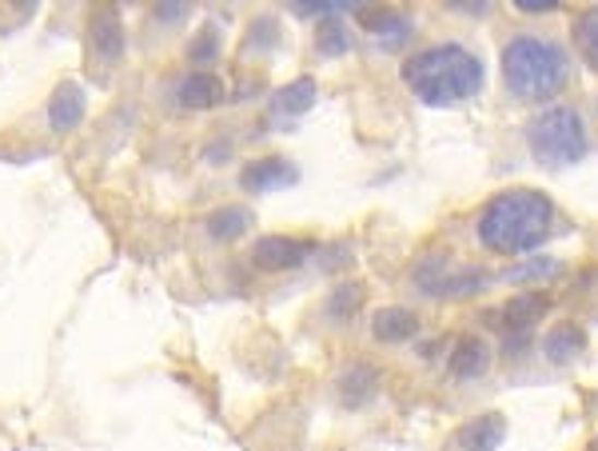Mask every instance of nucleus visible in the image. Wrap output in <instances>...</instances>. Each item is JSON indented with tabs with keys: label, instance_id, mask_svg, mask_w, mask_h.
<instances>
[{
	"label": "nucleus",
	"instance_id": "1",
	"mask_svg": "<svg viewBox=\"0 0 598 451\" xmlns=\"http://www.w3.org/2000/svg\"><path fill=\"white\" fill-rule=\"evenodd\" d=\"M403 81L423 105L447 108L483 93V60L463 45H435L403 64Z\"/></svg>",
	"mask_w": 598,
	"mask_h": 451
},
{
	"label": "nucleus",
	"instance_id": "2",
	"mask_svg": "<svg viewBox=\"0 0 598 451\" xmlns=\"http://www.w3.org/2000/svg\"><path fill=\"white\" fill-rule=\"evenodd\" d=\"M554 204L547 192L535 188H511L499 192L479 216V240L499 256H518L539 248L551 236Z\"/></svg>",
	"mask_w": 598,
	"mask_h": 451
},
{
	"label": "nucleus",
	"instance_id": "3",
	"mask_svg": "<svg viewBox=\"0 0 598 451\" xmlns=\"http://www.w3.org/2000/svg\"><path fill=\"white\" fill-rule=\"evenodd\" d=\"M571 60L542 36H518L503 48V81L518 100H551L563 93Z\"/></svg>",
	"mask_w": 598,
	"mask_h": 451
},
{
	"label": "nucleus",
	"instance_id": "4",
	"mask_svg": "<svg viewBox=\"0 0 598 451\" xmlns=\"http://www.w3.org/2000/svg\"><path fill=\"white\" fill-rule=\"evenodd\" d=\"M530 156L547 168H566L587 156V132L575 108H547L527 124Z\"/></svg>",
	"mask_w": 598,
	"mask_h": 451
},
{
	"label": "nucleus",
	"instance_id": "5",
	"mask_svg": "<svg viewBox=\"0 0 598 451\" xmlns=\"http://www.w3.org/2000/svg\"><path fill=\"white\" fill-rule=\"evenodd\" d=\"M311 244L288 240V236H260L252 248V260L267 272H284V268H299L308 260Z\"/></svg>",
	"mask_w": 598,
	"mask_h": 451
},
{
	"label": "nucleus",
	"instance_id": "6",
	"mask_svg": "<svg viewBox=\"0 0 598 451\" xmlns=\"http://www.w3.org/2000/svg\"><path fill=\"white\" fill-rule=\"evenodd\" d=\"M547 312H551V296L542 288H535V292H518V296H511V304L503 308V320L511 332L527 336L530 328L542 324V316Z\"/></svg>",
	"mask_w": 598,
	"mask_h": 451
},
{
	"label": "nucleus",
	"instance_id": "7",
	"mask_svg": "<svg viewBox=\"0 0 598 451\" xmlns=\"http://www.w3.org/2000/svg\"><path fill=\"white\" fill-rule=\"evenodd\" d=\"M459 448L463 451H499L506 440V419L499 412H487V416H475L467 419L459 428Z\"/></svg>",
	"mask_w": 598,
	"mask_h": 451
},
{
	"label": "nucleus",
	"instance_id": "8",
	"mask_svg": "<svg viewBox=\"0 0 598 451\" xmlns=\"http://www.w3.org/2000/svg\"><path fill=\"white\" fill-rule=\"evenodd\" d=\"M296 180H299L296 164L279 161V156H272V161L248 164V168H243V176H240V185L248 188V192H272V188L296 185Z\"/></svg>",
	"mask_w": 598,
	"mask_h": 451
},
{
	"label": "nucleus",
	"instance_id": "9",
	"mask_svg": "<svg viewBox=\"0 0 598 451\" xmlns=\"http://www.w3.org/2000/svg\"><path fill=\"white\" fill-rule=\"evenodd\" d=\"M219 96H224V84H219V76H212L204 69H192L184 81L176 84V100L184 108H212Z\"/></svg>",
	"mask_w": 598,
	"mask_h": 451
},
{
	"label": "nucleus",
	"instance_id": "10",
	"mask_svg": "<svg viewBox=\"0 0 598 451\" xmlns=\"http://www.w3.org/2000/svg\"><path fill=\"white\" fill-rule=\"evenodd\" d=\"M81 120H84V93L76 84H60L52 105H48V124L57 128V132H72Z\"/></svg>",
	"mask_w": 598,
	"mask_h": 451
},
{
	"label": "nucleus",
	"instance_id": "11",
	"mask_svg": "<svg viewBox=\"0 0 598 451\" xmlns=\"http://www.w3.org/2000/svg\"><path fill=\"white\" fill-rule=\"evenodd\" d=\"M487 368H491V347H487L479 336L459 340L455 356H451V371H455L459 380H479Z\"/></svg>",
	"mask_w": 598,
	"mask_h": 451
},
{
	"label": "nucleus",
	"instance_id": "12",
	"mask_svg": "<svg viewBox=\"0 0 598 451\" xmlns=\"http://www.w3.org/2000/svg\"><path fill=\"white\" fill-rule=\"evenodd\" d=\"M363 24H368L375 36H380L383 48H403V45H407V36H411V21H407L403 12H392V9L363 12Z\"/></svg>",
	"mask_w": 598,
	"mask_h": 451
},
{
	"label": "nucleus",
	"instance_id": "13",
	"mask_svg": "<svg viewBox=\"0 0 598 451\" xmlns=\"http://www.w3.org/2000/svg\"><path fill=\"white\" fill-rule=\"evenodd\" d=\"M415 332H419V320L407 308H383V312H375V340H383V344H403Z\"/></svg>",
	"mask_w": 598,
	"mask_h": 451
},
{
	"label": "nucleus",
	"instance_id": "14",
	"mask_svg": "<svg viewBox=\"0 0 598 451\" xmlns=\"http://www.w3.org/2000/svg\"><path fill=\"white\" fill-rule=\"evenodd\" d=\"M583 347H587V332L575 328V324L554 328V332H547V340H542V352H547L551 364H566V359H575Z\"/></svg>",
	"mask_w": 598,
	"mask_h": 451
},
{
	"label": "nucleus",
	"instance_id": "15",
	"mask_svg": "<svg viewBox=\"0 0 598 451\" xmlns=\"http://www.w3.org/2000/svg\"><path fill=\"white\" fill-rule=\"evenodd\" d=\"M93 40L108 60H116L120 52H124V28H120L116 9H100L93 16Z\"/></svg>",
	"mask_w": 598,
	"mask_h": 451
},
{
	"label": "nucleus",
	"instance_id": "16",
	"mask_svg": "<svg viewBox=\"0 0 598 451\" xmlns=\"http://www.w3.org/2000/svg\"><path fill=\"white\" fill-rule=\"evenodd\" d=\"M255 216L252 209H240V204H231V209L216 212L212 221H207V232H212V240H236V236H243V232L252 228Z\"/></svg>",
	"mask_w": 598,
	"mask_h": 451
},
{
	"label": "nucleus",
	"instance_id": "17",
	"mask_svg": "<svg viewBox=\"0 0 598 451\" xmlns=\"http://www.w3.org/2000/svg\"><path fill=\"white\" fill-rule=\"evenodd\" d=\"M311 105H315V81H308V76H299L296 84L279 88L276 100H272V108H276V112H288V116L308 112Z\"/></svg>",
	"mask_w": 598,
	"mask_h": 451
},
{
	"label": "nucleus",
	"instance_id": "18",
	"mask_svg": "<svg viewBox=\"0 0 598 451\" xmlns=\"http://www.w3.org/2000/svg\"><path fill=\"white\" fill-rule=\"evenodd\" d=\"M359 304H363V288H359V284H344V288L332 292L327 312H332V320H351V316L359 312Z\"/></svg>",
	"mask_w": 598,
	"mask_h": 451
},
{
	"label": "nucleus",
	"instance_id": "19",
	"mask_svg": "<svg viewBox=\"0 0 598 451\" xmlns=\"http://www.w3.org/2000/svg\"><path fill=\"white\" fill-rule=\"evenodd\" d=\"M575 40H578V48H583V57L598 69V9L583 12L575 21Z\"/></svg>",
	"mask_w": 598,
	"mask_h": 451
},
{
	"label": "nucleus",
	"instance_id": "20",
	"mask_svg": "<svg viewBox=\"0 0 598 451\" xmlns=\"http://www.w3.org/2000/svg\"><path fill=\"white\" fill-rule=\"evenodd\" d=\"M315 48H320L323 57H339V52H347V48H351V33H347L339 21H323Z\"/></svg>",
	"mask_w": 598,
	"mask_h": 451
},
{
	"label": "nucleus",
	"instance_id": "21",
	"mask_svg": "<svg viewBox=\"0 0 598 451\" xmlns=\"http://www.w3.org/2000/svg\"><path fill=\"white\" fill-rule=\"evenodd\" d=\"M551 276H559V264H554V260H530V264L511 268L503 280H511V284H527V280H551Z\"/></svg>",
	"mask_w": 598,
	"mask_h": 451
},
{
	"label": "nucleus",
	"instance_id": "22",
	"mask_svg": "<svg viewBox=\"0 0 598 451\" xmlns=\"http://www.w3.org/2000/svg\"><path fill=\"white\" fill-rule=\"evenodd\" d=\"M216 48H219L216 28H204V33H200V40H192V60H212V57H216Z\"/></svg>",
	"mask_w": 598,
	"mask_h": 451
},
{
	"label": "nucleus",
	"instance_id": "23",
	"mask_svg": "<svg viewBox=\"0 0 598 451\" xmlns=\"http://www.w3.org/2000/svg\"><path fill=\"white\" fill-rule=\"evenodd\" d=\"M518 12H554L559 9V0H515Z\"/></svg>",
	"mask_w": 598,
	"mask_h": 451
},
{
	"label": "nucleus",
	"instance_id": "24",
	"mask_svg": "<svg viewBox=\"0 0 598 451\" xmlns=\"http://www.w3.org/2000/svg\"><path fill=\"white\" fill-rule=\"evenodd\" d=\"M156 16H160V21H180V16H184V4H168V9H160Z\"/></svg>",
	"mask_w": 598,
	"mask_h": 451
},
{
	"label": "nucleus",
	"instance_id": "25",
	"mask_svg": "<svg viewBox=\"0 0 598 451\" xmlns=\"http://www.w3.org/2000/svg\"><path fill=\"white\" fill-rule=\"evenodd\" d=\"M587 451H598V436H595V440H590V448Z\"/></svg>",
	"mask_w": 598,
	"mask_h": 451
}]
</instances>
